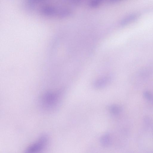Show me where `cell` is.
I'll list each match as a JSON object with an SVG mask.
<instances>
[{
  "label": "cell",
  "mask_w": 153,
  "mask_h": 153,
  "mask_svg": "<svg viewBox=\"0 0 153 153\" xmlns=\"http://www.w3.org/2000/svg\"><path fill=\"white\" fill-rule=\"evenodd\" d=\"M62 95L60 92H48L44 94L39 100L41 107L47 111L55 110L60 105Z\"/></svg>",
  "instance_id": "6da1fadb"
},
{
  "label": "cell",
  "mask_w": 153,
  "mask_h": 153,
  "mask_svg": "<svg viewBox=\"0 0 153 153\" xmlns=\"http://www.w3.org/2000/svg\"><path fill=\"white\" fill-rule=\"evenodd\" d=\"M110 80L108 77H104L96 81L94 84L95 88L99 89L104 87Z\"/></svg>",
  "instance_id": "3957f363"
},
{
  "label": "cell",
  "mask_w": 153,
  "mask_h": 153,
  "mask_svg": "<svg viewBox=\"0 0 153 153\" xmlns=\"http://www.w3.org/2000/svg\"><path fill=\"white\" fill-rule=\"evenodd\" d=\"M48 142V136L45 134L42 135L27 148L25 152L33 153L41 152L46 148Z\"/></svg>",
  "instance_id": "7a4b0ae2"
},
{
  "label": "cell",
  "mask_w": 153,
  "mask_h": 153,
  "mask_svg": "<svg viewBox=\"0 0 153 153\" xmlns=\"http://www.w3.org/2000/svg\"><path fill=\"white\" fill-rule=\"evenodd\" d=\"M111 1H116L118 0H111Z\"/></svg>",
  "instance_id": "9c48e42d"
},
{
  "label": "cell",
  "mask_w": 153,
  "mask_h": 153,
  "mask_svg": "<svg viewBox=\"0 0 153 153\" xmlns=\"http://www.w3.org/2000/svg\"><path fill=\"white\" fill-rule=\"evenodd\" d=\"M144 94L145 97L148 100H151L152 98V97L151 94L148 92H145L144 93Z\"/></svg>",
  "instance_id": "ba28073f"
},
{
  "label": "cell",
  "mask_w": 153,
  "mask_h": 153,
  "mask_svg": "<svg viewBox=\"0 0 153 153\" xmlns=\"http://www.w3.org/2000/svg\"><path fill=\"white\" fill-rule=\"evenodd\" d=\"M100 142L102 145L105 147L110 146L111 143V138L110 135L106 133L103 135L100 139Z\"/></svg>",
  "instance_id": "277c9868"
},
{
  "label": "cell",
  "mask_w": 153,
  "mask_h": 153,
  "mask_svg": "<svg viewBox=\"0 0 153 153\" xmlns=\"http://www.w3.org/2000/svg\"><path fill=\"white\" fill-rule=\"evenodd\" d=\"M109 110L111 113L115 115L119 114L121 112L122 108L120 106L114 104L109 106Z\"/></svg>",
  "instance_id": "5b68a950"
},
{
  "label": "cell",
  "mask_w": 153,
  "mask_h": 153,
  "mask_svg": "<svg viewBox=\"0 0 153 153\" xmlns=\"http://www.w3.org/2000/svg\"><path fill=\"white\" fill-rule=\"evenodd\" d=\"M136 17L137 16L135 15H129L123 19L121 21L120 24L123 26L126 25L135 19Z\"/></svg>",
  "instance_id": "8992f818"
},
{
  "label": "cell",
  "mask_w": 153,
  "mask_h": 153,
  "mask_svg": "<svg viewBox=\"0 0 153 153\" xmlns=\"http://www.w3.org/2000/svg\"><path fill=\"white\" fill-rule=\"evenodd\" d=\"M102 1L103 0H91L89 5L92 7H96L101 3Z\"/></svg>",
  "instance_id": "52a82bcc"
}]
</instances>
